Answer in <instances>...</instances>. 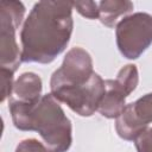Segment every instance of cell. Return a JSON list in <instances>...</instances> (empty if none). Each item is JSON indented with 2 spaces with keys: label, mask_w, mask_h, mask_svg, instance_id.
Here are the masks:
<instances>
[{
  "label": "cell",
  "mask_w": 152,
  "mask_h": 152,
  "mask_svg": "<svg viewBox=\"0 0 152 152\" xmlns=\"http://www.w3.org/2000/svg\"><path fill=\"white\" fill-rule=\"evenodd\" d=\"M72 2L38 1L25 19L21 32V62L51 63L70 42L74 28Z\"/></svg>",
  "instance_id": "cell-1"
},
{
  "label": "cell",
  "mask_w": 152,
  "mask_h": 152,
  "mask_svg": "<svg viewBox=\"0 0 152 152\" xmlns=\"http://www.w3.org/2000/svg\"><path fill=\"white\" fill-rule=\"evenodd\" d=\"M8 109L14 126L20 131H36L49 152H66L72 142L71 121L52 94L43 95L36 103L11 97Z\"/></svg>",
  "instance_id": "cell-2"
},
{
  "label": "cell",
  "mask_w": 152,
  "mask_h": 152,
  "mask_svg": "<svg viewBox=\"0 0 152 152\" xmlns=\"http://www.w3.org/2000/svg\"><path fill=\"white\" fill-rule=\"evenodd\" d=\"M116 45L128 59L139 58L152 44V15L137 12L120 19L115 25Z\"/></svg>",
  "instance_id": "cell-3"
},
{
  "label": "cell",
  "mask_w": 152,
  "mask_h": 152,
  "mask_svg": "<svg viewBox=\"0 0 152 152\" xmlns=\"http://www.w3.org/2000/svg\"><path fill=\"white\" fill-rule=\"evenodd\" d=\"M25 6L20 1H1L0 4V65L17 71L21 63V52L15 32L23 23Z\"/></svg>",
  "instance_id": "cell-4"
},
{
  "label": "cell",
  "mask_w": 152,
  "mask_h": 152,
  "mask_svg": "<svg viewBox=\"0 0 152 152\" xmlns=\"http://www.w3.org/2000/svg\"><path fill=\"white\" fill-rule=\"evenodd\" d=\"M52 96L65 103L72 112L81 116L93 115L104 94V81L96 72L83 86L51 88Z\"/></svg>",
  "instance_id": "cell-5"
},
{
  "label": "cell",
  "mask_w": 152,
  "mask_h": 152,
  "mask_svg": "<svg viewBox=\"0 0 152 152\" xmlns=\"http://www.w3.org/2000/svg\"><path fill=\"white\" fill-rule=\"evenodd\" d=\"M93 75V59L90 55L82 48H72L66 52L62 65L52 74L50 88L83 86Z\"/></svg>",
  "instance_id": "cell-6"
},
{
  "label": "cell",
  "mask_w": 152,
  "mask_h": 152,
  "mask_svg": "<svg viewBox=\"0 0 152 152\" xmlns=\"http://www.w3.org/2000/svg\"><path fill=\"white\" fill-rule=\"evenodd\" d=\"M128 95L118 86L115 80L104 81V94L99 103L97 110L108 119H116L126 107Z\"/></svg>",
  "instance_id": "cell-7"
},
{
  "label": "cell",
  "mask_w": 152,
  "mask_h": 152,
  "mask_svg": "<svg viewBox=\"0 0 152 152\" xmlns=\"http://www.w3.org/2000/svg\"><path fill=\"white\" fill-rule=\"evenodd\" d=\"M42 80L34 72L21 74L13 86L15 99L25 103H36L42 99Z\"/></svg>",
  "instance_id": "cell-8"
},
{
  "label": "cell",
  "mask_w": 152,
  "mask_h": 152,
  "mask_svg": "<svg viewBox=\"0 0 152 152\" xmlns=\"http://www.w3.org/2000/svg\"><path fill=\"white\" fill-rule=\"evenodd\" d=\"M115 128L118 134L122 139L134 141L137 137L148 127L145 124H142L140 119L137 116L133 108V103H128L126 104L121 114L116 118Z\"/></svg>",
  "instance_id": "cell-9"
},
{
  "label": "cell",
  "mask_w": 152,
  "mask_h": 152,
  "mask_svg": "<svg viewBox=\"0 0 152 152\" xmlns=\"http://www.w3.org/2000/svg\"><path fill=\"white\" fill-rule=\"evenodd\" d=\"M133 10L131 1L124 0H104L99 2V19L108 27H113L118 19Z\"/></svg>",
  "instance_id": "cell-10"
},
{
  "label": "cell",
  "mask_w": 152,
  "mask_h": 152,
  "mask_svg": "<svg viewBox=\"0 0 152 152\" xmlns=\"http://www.w3.org/2000/svg\"><path fill=\"white\" fill-rule=\"evenodd\" d=\"M118 86L129 96V94L137 88L138 81H139V75H138V69L134 64H127L124 68L120 69L118 72L116 77L114 78Z\"/></svg>",
  "instance_id": "cell-11"
},
{
  "label": "cell",
  "mask_w": 152,
  "mask_h": 152,
  "mask_svg": "<svg viewBox=\"0 0 152 152\" xmlns=\"http://www.w3.org/2000/svg\"><path fill=\"white\" fill-rule=\"evenodd\" d=\"M133 103L134 112L142 124L148 126L152 122V93L144 95Z\"/></svg>",
  "instance_id": "cell-12"
},
{
  "label": "cell",
  "mask_w": 152,
  "mask_h": 152,
  "mask_svg": "<svg viewBox=\"0 0 152 152\" xmlns=\"http://www.w3.org/2000/svg\"><path fill=\"white\" fill-rule=\"evenodd\" d=\"M72 7L84 18L99 19V2L95 1H76L72 2Z\"/></svg>",
  "instance_id": "cell-13"
},
{
  "label": "cell",
  "mask_w": 152,
  "mask_h": 152,
  "mask_svg": "<svg viewBox=\"0 0 152 152\" xmlns=\"http://www.w3.org/2000/svg\"><path fill=\"white\" fill-rule=\"evenodd\" d=\"M0 74H1V99L0 101L4 102L7 97L11 96L12 91H13V71L6 68H1L0 66Z\"/></svg>",
  "instance_id": "cell-14"
},
{
  "label": "cell",
  "mask_w": 152,
  "mask_h": 152,
  "mask_svg": "<svg viewBox=\"0 0 152 152\" xmlns=\"http://www.w3.org/2000/svg\"><path fill=\"white\" fill-rule=\"evenodd\" d=\"M15 152H49V150L40 141L31 138L20 141L15 148Z\"/></svg>",
  "instance_id": "cell-15"
},
{
  "label": "cell",
  "mask_w": 152,
  "mask_h": 152,
  "mask_svg": "<svg viewBox=\"0 0 152 152\" xmlns=\"http://www.w3.org/2000/svg\"><path fill=\"white\" fill-rule=\"evenodd\" d=\"M138 152H152V127L146 128L134 140Z\"/></svg>",
  "instance_id": "cell-16"
}]
</instances>
